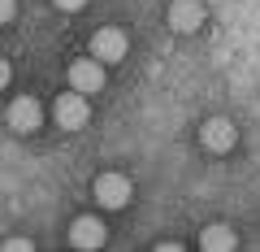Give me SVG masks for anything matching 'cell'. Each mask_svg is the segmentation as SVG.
Wrapping results in <instances>:
<instances>
[{"label":"cell","instance_id":"obj_1","mask_svg":"<svg viewBox=\"0 0 260 252\" xmlns=\"http://www.w3.org/2000/svg\"><path fill=\"white\" fill-rule=\"evenodd\" d=\"M91 200L104 213H121V209H130V200H135V178L121 174V170H104V174L91 178Z\"/></svg>","mask_w":260,"mask_h":252},{"label":"cell","instance_id":"obj_2","mask_svg":"<svg viewBox=\"0 0 260 252\" xmlns=\"http://www.w3.org/2000/svg\"><path fill=\"white\" fill-rule=\"evenodd\" d=\"M87 122H91V104H87V92L70 87V92H61V96L52 100V126H61L65 135L83 131Z\"/></svg>","mask_w":260,"mask_h":252},{"label":"cell","instance_id":"obj_3","mask_svg":"<svg viewBox=\"0 0 260 252\" xmlns=\"http://www.w3.org/2000/svg\"><path fill=\"white\" fill-rule=\"evenodd\" d=\"M208 22V5L204 0H169L165 5V26L174 35H200Z\"/></svg>","mask_w":260,"mask_h":252},{"label":"cell","instance_id":"obj_4","mask_svg":"<svg viewBox=\"0 0 260 252\" xmlns=\"http://www.w3.org/2000/svg\"><path fill=\"white\" fill-rule=\"evenodd\" d=\"M200 148L204 152H213V157H225V152H234L239 148V126H234L230 118H204L200 122Z\"/></svg>","mask_w":260,"mask_h":252},{"label":"cell","instance_id":"obj_5","mask_svg":"<svg viewBox=\"0 0 260 252\" xmlns=\"http://www.w3.org/2000/svg\"><path fill=\"white\" fill-rule=\"evenodd\" d=\"M5 122H9L13 135H35L48 122V113H44V104H39V96H13L9 109H5Z\"/></svg>","mask_w":260,"mask_h":252},{"label":"cell","instance_id":"obj_6","mask_svg":"<svg viewBox=\"0 0 260 252\" xmlns=\"http://www.w3.org/2000/svg\"><path fill=\"white\" fill-rule=\"evenodd\" d=\"M87 52L100 57L104 66H117V61H126V52H130V35L121 26H95L91 39H87Z\"/></svg>","mask_w":260,"mask_h":252},{"label":"cell","instance_id":"obj_7","mask_svg":"<svg viewBox=\"0 0 260 252\" xmlns=\"http://www.w3.org/2000/svg\"><path fill=\"white\" fill-rule=\"evenodd\" d=\"M65 83L78 87V92H87V96H95L109 83V66H104L100 57H78V61H70V70H65Z\"/></svg>","mask_w":260,"mask_h":252},{"label":"cell","instance_id":"obj_8","mask_svg":"<svg viewBox=\"0 0 260 252\" xmlns=\"http://www.w3.org/2000/svg\"><path fill=\"white\" fill-rule=\"evenodd\" d=\"M70 243L83 248V252L104 248V243H109V226H104V217L100 213H78L74 222H70Z\"/></svg>","mask_w":260,"mask_h":252},{"label":"cell","instance_id":"obj_9","mask_svg":"<svg viewBox=\"0 0 260 252\" xmlns=\"http://www.w3.org/2000/svg\"><path fill=\"white\" fill-rule=\"evenodd\" d=\"M200 248L204 252H234L239 248V231H234L230 222H208L204 231H200Z\"/></svg>","mask_w":260,"mask_h":252},{"label":"cell","instance_id":"obj_10","mask_svg":"<svg viewBox=\"0 0 260 252\" xmlns=\"http://www.w3.org/2000/svg\"><path fill=\"white\" fill-rule=\"evenodd\" d=\"M0 248H5V252H30V248H35V243H30L26 235H9V239L0 243Z\"/></svg>","mask_w":260,"mask_h":252},{"label":"cell","instance_id":"obj_11","mask_svg":"<svg viewBox=\"0 0 260 252\" xmlns=\"http://www.w3.org/2000/svg\"><path fill=\"white\" fill-rule=\"evenodd\" d=\"M18 18V0H0V26H9Z\"/></svg>","mask_w":260,"mask_h":252},{"label":"cell","instance_id":"obj_12","mask_svg":"<svg viewBox=\"0 0 260 252\" xmlns=\"http://www.w3.org/2000/svg\"><path fill=\"white\" fill-rule=\"evenodd\" d=\"M61 13H78V9H87V0H52Z\"/></svg>","mask_w":260,"mask_h":252},{"label":"cell","instance_id":"obj_13","mask_svg":"<svg viewBox=\"0 0 260 252\" xmlns=\"http://www.w3.org/2000/svg\"><path fill=\"white\" fill-rule=\"evenodd\" d=\"M13 83V66H9V61H5V57H0V92H5V87H9Z\"/></svg>","mask_w":260,"mask_h":252},{"label":"cell","instance_id":"obj_14","mask_svg":"<svg viewBox=\"0 0 260 252\" xmlns=\"http://www.w3.org/2000/svg\"><path fill=\"white\" fill-rule=\"evenodd\" d=\"M156 252H182V243H178V239H160Z\"/></svg>","mask_w":260,"mask_h":252}]
</instances>
